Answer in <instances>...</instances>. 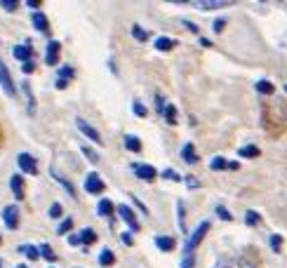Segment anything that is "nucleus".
Instances as JSON below:
<instances>
[{
	"label": "nucleus",
	"instance_id": "f3484780",
	"mask_svg": "<svg viewBox=\"0 0 287 268\" xmlns=\"http://www.w3.org/2000/svg\"><path fill=\"white\" fill-rule=\"evenodd\" d=\"M125 148L132 151V153H141V139L134 137V134H127L125 137Z\"/></svg>",
	"mask_w": 287,
	"mask_h": 268
},
{
	"label": "nucleus",
	"instance_id": "9b49d317",
	"mask_svg": "<svg viewBox=\"0 0 287 268\" xmlns=\"http://www.w3.org/2000/svg\"><path fill=\"white\" fill-rule=\"evenodd\" d=\"M10 188H12V193H15L17 200L26 198V191H24V176L22 174H12V179H10Z\"/></svg>",
	"mask_w": 287,
	"mask_h": 268
},
{
	"label": "nucleus",
	"instance_id": "a878e982",
	"mask_svg": "<svg viewBox=\"0 0 287 268\" xmlns=\"http://www.w3.org/2000/svg\"><path fill=\"white\" fill-rule=\"evenodd\" d=\"M238 153H240L242 158H256V155H259V148L247 144V146H242V148H238Z\"/></svg>",
	"mask_w": 287,
	"mask_h": 268
},
{
	"label": "nucleus",
	"instance_id": "c85d7f7f",
	"mask_svg": "<svg viewBox=\"0 0 287 268\" xmlns=\"http://www.w3.org/2000/svg\"><path fill=\"white\" fill-rule=\"evenodd\" d=\"M226 165H228V160H226V158H221V155H217V158H212L210 169H214V172H221V169H226Z\"/></svg>",
	"mask_w": 287,
	"mask_h": 268
},
{
	"label": "nucleus",
	"instance_id": "2f4dec72",
	"mask_svg": "<svg viewBox=\"0 0 287 268\" xmlns=\"http://www.w3.org/2000/svg\"><path fill=\"white\" fill-rule=\"evenodd\" d=\"M38 252H40V256H45L47 261H55V259H57V256H55V249H52L50 245H40Z\"/></svg>",
	"mask_w": 287,
	"mask_h": 268
},
{
	"label": "nucleus",
	"instance_id": "864d4df0",
	"mask_svg": "<svg viewBox=\"0 0 287 268\" xmlns=\"http://www.w3.org/2000/svg\"><path fill=\"white\" fill-rule=\"evenodd\" d=\"M0 268H3V259H0Z\"/></svg>",
	"mask_w": 287,
	"mask_h": 268
},
{
	"label": "nucleus",
	"instance_id": "39448f33",
	"mask_svg": "<svg viewBox=\"0 0 287 268\" xmlns=\"http://www.w3.org/2000/svg\"><path fill=\"white\" fill-rule=\"evenodd\" d=\"M188 5L195 10H224V8H231L233 3H228V0H193Z\"/></svg>",
	"mask_w": 287,
	"mask_h": 268
},
{
	"label": "nucleus",
	"instance_id": "cd10ccee",
	"mask_svg": "<svg viewBox=\"0 0 287 268\" xmlns=\"http://www.w3.org/2000/svg\"><path fill=\"white\" fill-rule=\"evenodd\" d=\"M217 268H252V266H249L247 261L240 259V261H233V263H228V261H219Z\"/></svg>",
	"mask_w": 287,
	"mask_h": 268
},
{
	"label": "nucleus",
	"instance_id": "6e6552de",
	"mask_svg": "<svg viewBox=\"0 0 287 268\" xmlns=\"http://www.w3.org/2000/svg\"><path fill=\"white\" fill-rule=\"evenodd\" d=\"M59 52H62V43L59 40H50L47 43V54H45L47 66H57L59 64Z\"/></svg>",
	"mask_w": 287,
	"mask_h": 268
},
{
	"label": "nucleus",
	"instance_id": "37998d69",
	"mask_svg": "<svg viewBox=\"0 0 287 268\" xmlns=\"http://www.w3.org/2000/svg\"><path fill=\"white\" fill-rule=\"evenodd\" d=\"M163 179H170V181H181V176L177 172H172V169H165L163 172Z\"/></svg>",
	"mask_w": 287,
	"mask_h": 268
},
{
	"label": "nucleus",
	"instance_id": "f257e3e1",
	"mask_svg": "<svg viewBox=\"0 0 287 268\" xmlns=\"http://www.w3.org/2000/svg\"><path fill=\"white\" fill-rule=\"evenodd\" d=\"M207 230H210V221H202L198 228L188 235V240L184 242V256H191V254H195V247L202 242V237L207 235Z\"/></svg>",
	"mask_w": 287,
	"mask_h": 268
},
{
	"label": "nucleus",
	"instance_id": "72a5a7b5",
	"mask_svg": "<svg viewBox=\"0 0 287 268\" xmlns=\"http://www.w3.org/2000/svg\"><path fill=\"white\" fill-rule=\"evenodd\" d=\"M177 214H179V230L186 233V221H184V207H181V202L177 205Z\"/></svg>",
	"mask_w": 287,
	"mask_h": 268
},
{
	"label": "nucleus",
	"instance_id": "09e8293b",
	"mask_svg": "<svg viewBox=\"0 0 287 268\" xmlns=\"http://www.w3.org/2000/svg\"><path fill=\"white\" fill-rule=\"evenodd\" d=\"M226 169H231V172H238V169H240V162H228V165H226Z\"/></svg>",
	"mask_w": 287,
	"mask_h": 268
},
{
	"label": "nucleus",
	"instance_id": "6ab92c4d",
	"mask_svg": "<svg viewBox=\"0 0 287 268\" xmlns=\"http://www.w3.org/2000/svg\"><path fill=\"white\" fill-rule=\"evenodd\" d=\"M254 87H256V92L264 94V97H271V94L275 92V85L268 83V80H259V83L254 85Z\"/></svg>",
	"mask_w": 287,
	"mask_h": 268
},
{
	"label": "nucleus",
	"instance_id": "1a4fd4ad",
	"mask_svg": "<svg viewBox=\"0 0 287 268\" xmlns=\"http://www.w3.org/2000/svg\"><path fill=\"white\" fill-rule=\"evenodd\" d=\"M76 125H78V130L83 132V134H85V137L90 139V141H94V144H101V134H99L97 130H94V127H92L90 123H87V120H83V118H78Z\"/></svg>",
	"mask_w": 287,
	"mask_h": 268
},
{
	"label": "nucleus",
	"instance_id": "7ed1b4c3",
	"mask_svg": "<svg viewBox=\"0 0 287 268\" xmlns=\"http://www.w3.org/2000/svg\"><path fill=\"white\" fill-rule=\"evenodd\" d=\"M130 167H132L134 174L139 176V179H144V181H153L155 176H158V172H155L153 165H146V162H132Z\"/></svg>",
	"mask_w": 287,
	"mask_h": 268
},
{
	"label": "nucleus",
	"instance_id": "79ce46f5",
	"mask_svg": "<svg viewBox=\"0 0 287 268\" xmlns=\"http://www.w3.org/2000/svg\"><path fill=\"white\" fill-rule=\"evenodd\" d=\"M83 153H85V158H90V160H92L94 165H97V162H99V155L94 153L92 148H87V146H85V148H83Z\"/></svg>",
	"mask_w": 287,
	"mask_h": 268
},
{
	"label": "nucleus",
	"instance_id": "a18cd8bd",
	"mask_svg": "<svg viewBox=\"0 0 287 268\" xmlns=\"http://www.w3.org/2000/svg\"><path fill=\"white\" fill-rule=\"evenodd\" d=\"M120 240H123V245H134V237H132V233H123V237H120Z\"/></svg>",
	"mask_w": 287,
	"mask_h": 268
},
{
	"label": "nucleus",
	"instance_id": "b1692460",
	"mask_svg": "<svg viewBox=\"0 0 287 268\" xmlns=\"http://www.w3.org/2000/svg\"><path fill=\"white\" fill-rule=\"evenodd\" d=\"M99 263L101 266H111V263H116V254L111 252V249H104L99 254Z\"/></svg>",
	"mask_w": 287,
	"mask_h": 268
},
{
	"label": "nucleus",
	"instance_id": "f704fd0d",
	"mask_svg": "<svg viewBox=\"0 0 287 268\" xmlns=\"http://www.w3.org/2000/svg\"><path fill=\"white\" fill-rule=\"evenodd\" d=\"M134 115H137V118H146V106H144V104H141V101H134Z\"/></svg>",
	"mask_w": 287,
	"mask_h": 268
},
{
	"label": "nucleus",
	"instance_id": "9d476101",
	"mask_svg": "<svg viewBox=\"0 0 287 268\" xmlns=\"http://www.w3.org/2000/svg\"><path fill=\"white\" fill-rule=\"evenodd\" d=\"M3 219H5V226H8L10 230H17V226H19V209H17L15 205H10L3 209Z\"/></svg>",
	"mask_w": 287,
	"mask_h": 268
},
{
	"label": "nucleus",
	"instance_id": "5701e85b",
	"mask_svg": "<svg viewBox=\"0 0 287 268\" xmlns=\"http://www.w3.org/2000/svg\"><path fill=\"white\" fill-rule=\"evenodd\" d=\"M22 90L26 92V99H29V115L36 113V99H33V94H31V87H29V83H24L22 85Z\"/></svg>",
	"mask_w": 287,
	"mask_h": 268
},
{
	"label": "nucleus",
	"instance_id": "bb28decb",
	"mask_svg": "<svg viewBox=\"0 0 287 268\" xmlns=\"http://www.w3.org/2000/svg\"><path fill=\"white\" fill-rule=\"evenodd\" d=\"M245 223H247V226H259V223H261V216H259V212H254V209H247V214H245Z\"/></svg>",
	"mask_w": 287,
	"mask_h": 268
},
{
	"label": "nucleus",
	"instance_id": "c9c22d12",
	"mask_svg": "<svg viewBox=\"0 0 287 268\" xmlns=\"http://www.w3.org/2000/svg\"><path fill=\"white\" fill-rule=\"evenodd\" d=\"M271 249L273 252H280V249H282V235H271Z\"/></svg>",
	"mask_w": 287,
	"mask_h": 268
},
{
	"label": "nucleus",
	"instance_id": "473e14b6",
	"mask_svg": "<svg viewBox=\"0 0 287 268\" xmlns=\"http://www.w3.org/2000/svg\"><path fill=\"white\" fill-rule=\"evenodd\" d=\"M22 252L26 254V256H29V259L31 261H36L40 256V252H38V247H22Z\"/></svg>",
	"mask_w": 287,
	"mask_h": 268
},
{
	"label": "nucleus",
	"instance_id": "3c124183",
	"mask_svg": "<svg viewBox=\"0 0 287 268\" xmlns=\"http://www.w3.org/2000/svg\"><path fill=\"white\" fill-rule=\"evenodd\" d=\"M69 242H71V245H73V247H78V245H80V240H78V235H71V237H69Z\"/></svg>",
	"mask_w": 287,
	"mask_h": 268
},
{
	"label": "nucleus",
	"instance_id": "603ef678",
	"mask_svg": "<svg viewBox=\"0 0 287 268\" xmlns=\"http://www.w3.org/2000/svg\"><path fill=\"white\" fill-rule=\"evenodd\" d=\"M198 43H200L202 47H212V43H210V40H207V38H200V40H198Z\"/></svg>",
	"mask_w": 287,
	"mask_h": 268
},
{
	"label": "nucleus",
	"instance_id": "aec40b11",
	"mask_svg": "<svg viewBox=\"0 0 287 268\" xmlns=\"http://www.w3.org/2000/svg\"><path fill=\"white\" fill-rule=\"evenodd\" d=\"M113 202L111 200H99V205H97V214L99 216H111L113 214Z\"/></svg>",
	"mask_w": 287,
	"mask_h": 268
},
{
	"label": "nucleus",
	"instance_id": "4be33fe9",
	"mask_svg": "<svg viewBox=\"0 0 287 268\" xmlns=\"http://www.w3.org/2000/svg\"><path fill=\"white\" fill-rule=\"evenodd\" d=\"M163 118L170 125H177V108L172 106V104H167V106H165V111H163Z\"/></svg>",
	"mask_w": 287,
	"mask_h": 268
},
{
	"label": "nucleus",
	"instance_id": "c756f323",
	"mask_svg": "<svg viewBox=\"0 0 287 268\" xmlns=\"http://www.w3.org/2000/svg\"><path fill=\"white\" fill-rule=\"evenodd\" d=\"M132 36L139 40V43H146V40H148V31H144L139 24H134V26H132Z\"/></svg>",
	"mask_w": 287,
	"mask_h": 268
},
{
	"label": "nucleus",
	"instance_id": "a211bd4d",
	"mask_svg": "<svg viewBox=\"0 0 287 268\" xmlns=\"http://www.w3.org/2000/svg\"><path fill=\"white\" fill-rule=\"evenodd\" d=\"M78 240H80V245H94L97 242V233H94L92 228H85V230H80V235H78Z\"/></svg>",
	"mask_w": 287,
	"mask_h": 268
},
{
	"label": "nucleus",
	"instance_id": "e433bc0d",
	"mask_svg": "<svg viewBox=\"0 0 287 268\" xmlns=\"http://www.w3.org/2000/svg\"><path fill=\"white\" fill-rule=\"evenodd\" d=\"M22 71L26 73V76H31L33 71H36V59H29V62H24V64H22Z\"/></svg>",
	"mask_w": 287,
	"mask_h": 268
},
{
	"label": "nucleus",
	"instance_id": "4468645a",
	"mask_svg": "<svg viewBox=\"0 0 287 268\" xmlns=\"http://www.w3.org/2000/svg\"><path fill=\"white\" fill-rule=\"evenodd\" d=\"M50 174L55 176L57 181H59V184H62V186H64V191L69 193L71 198H76V188H73V184H71V181H69V179H66V176H64V174H59V172H57V169H55V167L50 169Z\"/></svg>",
	"mask_w": 287,
	"mask_h": 268
},
{
	"label": "nucleus",
	"instance_id": "423d86ee",
	"mask_svg": "<svg viewBox=\"0 0 287 268\" xmlns=\"http://www.w3.org/2000/svg\"><path fill=\"white\" fill-rule=\"evenodd\" d=\"M118 214H120V219L130 226L132 233L139 230V221H137V216H134V212H132V207H130V205H118Z\"/></svg>",
	"mask_w": 287,
	"mask_h": 268
},
{
	"label": "nucleus",
	"instance_id": "7c9ffc66",
	"mask_svg": "<svg viewBox=\"0 0 287 268\" xmlns=\"http://www.w3.org/2000/svg\"><path fill=\"white\" fill-rule=\"evenodd\" d=\"M59 235H66V233H69V230H73V219H71V216H66V219H64L62 223H59Z\"/></svg>",
	"mask_w": 287,
	"mask_h": 268
},
{
	"label": "nucleus",
	"instance_id": "49530a36",
	"mask_svg": "<svg viewBox=\"0 0 287 268\" xmlns=\"http://www.w3.org/2000/svg\"><path fill=\"white\" fill-rule=\"evenodd\" d=\"M155 104H158V113L163 115V111H165V104H163V97H160V94L155 97Z\"/></svg>",
	"mask_w": 287,
	"mask_h": 268
},
{
	"label": "nucleus",
	"instance_id": "393cba45",
	"mask_svg": "<svg viewBox=\"0 0 287 268\" xmlns=\"http://www.w3.org/2000/svg\"><path fill=\"white\" fill-rule=\"evenodd\" d=\"M57 76H59L57 80H64V83H69V80H73V76H76V71L71 69V66H62Z\"/></svg>",
	"mask_w": 287,
	"mask_h": 268
},
{
	"label": "nucleus",
	"instance_id": "8fccbe9b",
	"mask_svg": "<svg viewBox=\"0 0 287 268\" xmlns=\"http://www.w3.org/2000/svg\"><path fill=\"white\" fill-rule=\"evenodd\" d=\"M26 5H29V8H31V10H38V8H40V3H38V0H29Z\"/></svg>",
	"mask_w": 287,
	"mask_h": 268
},
{
	"label": "nucleus",
	"instance_id": "58836bf2",
	"mask_svg": "<svg viewBox=\"0 0 287 268\" xmlns=\"http://www.w3.org/2000/svg\"><path fill=\"white\" fill-rule=\"evenodd\" d=\"M181 181H184V184H186L188 188H191V191H195V188H198V186H200V181H198V179H195V176H184V179H181Z\"/></svg>",
	"mask_w": 287,
	"mask_h": 268
},
{
	"label": "nucleus",
	"instance_id": "412c9836",
	"mask_svg": "<svg viewBox=\"0 0 287 268\" xmlns=\"http://www.w3.org/2000/svg\"><path fill=\"white\" fill-rule=\"evenodd\" d=\"M174 45H177V43L172 38H158L155 40V50H160V52H170Z\"/></svg>",
	"mask_w": 287,
	"mask_h": 268
},
{
	"label": "nucleus",
	"instance_id": "a19ab883",
	"mask_svg": "<svg viewBox=\"0 0 287 268\" xmlns=\"http://www.w3.org/2000/svg\"><path fill=\"white\" fill-rule=\"evenodd\" d=\"M226 29V19H214V24H212V31L214 33H221Z\"/></svg>",
	"mask_w": 287,
	"mask_h": 268
},
{
	"label": "nucleus",
	"instance_id": "de8ad7c7",
	"mask_svg": "<svg viewBox=\"0 0 287 268\" xmlns=\"http://www.w3.org/2000/svg\"><path fill=\"white\" fill-rule=\"evenodd\" d=\"M181 24H184V26H186L191 33H198V26H195V24H191V22H181Z\"/></svg>",
	"mask_w": 287,
	"mask_h": 268
},
{
	"label": "nucleus",
	"instance_id": "4c0bfd02",
	"mask_svg": "<svg viewBox=\"0 0 287 268\" xmlns=\"http://www.w3.org/2000/svg\"><path fill=\"white\" fill-rule=\"evenodd\" d=\"M0 5H3V10H5V12H17V8H19V3H12V0H3V3H0Z\"/></svg>",
	"mask_w": 287,
	"mask_h": 268
},
{
	"label": "nucleus",
	"instance_id": "ddd939ff",
	"mask_svg": "<svg viewBox=\"0 0 287 268\" xmlns=\"http://www.w3.org/2000/svg\"><path fill=\"white\" fill-rule=\"evenodd\" d=\"M155 247H158L160 252H172V249L177 247V242H174V237H170V235H158L155 237Z\"/></svg>",
	"mask_w": 287,
	"mask_h": 268
},
{
	"label": "nucleus",
	"instance_id": "f03ea898",
	"mask_svg": "<svg viewBox=\"0 0 287 268\" xmlns=\"http://www.w3.org/2000/svg\"><path fill=\"white\" fill-rule=\"evenodd\" d=\"M0 85H3V90H5V94H8V97H15V94H17L15 80H12V76H10V69L5 66V62H3V59H0Z\"/></svg>",
	"mask_w": 287,
	"mask_h": 268
},
{
	"label": "nucleus",
	"instance_id": "5fc2aeb1",
	"mask_svg": "<svg viewBox=\"0 0 287 268\" xmlns=\"http://www.w3.org/2000/svg\"><path fill=\"white\" fill-rule=\"evenodd\" d=\"M0 242H3V237H0Z\"/></svg>",
	"mask_w": 287,
	"mask_h": 268
},
{
	"label": "nucleus",
	"instance_id": "c03bdc74",
	"mask_svg": "<svg viewBox=\"0 0 287 268\" xmlns=\"http://www.w3.org/2000/svg\"><path fill=\"white\" fill-rule=\"evenodd\" d=\"M50 216H52V219H59V216H62V205H52V207H50Z\"/></svg>",
	"mask_w": 287,
	"mask_h": 268
},
{
	"label": "nucleus",
	"instance_id": "dca6fc26",
	"mask_svg": "<svg viewBox=\"0 0 287 268\" xmlns=\"http://www.w3.org/2000/svg\"><path fill=\"white\" fill-rule=\"evenodd\" d=\"M181 158H184L188 165H195V162L200 160L198 153H195V146L193 144H184V148H181Z\"/></svg>",
	"mask_w": 287,
	"mask_h": 268
},
{
	"label": "nucleus",
	"instance_id": "0eeeda50",
	"mask_svg": "<svg viewBox=\"0 0 287 268\" xmlns=\"http://www.w3.org/2000/svg\"><path fill=\"white\" fill-rule=\"evenodd\" d=\"M17 165L22 167L24 174H38V162H36V158L29 153H22L19 158H17Z\"/></svg>",
	"mask_w": 287,
	"mask_h": 268
},
{
	"label": "nucleus",
	"instance_id": "ea45409f",
	"mask_svg": "<svg viewBox=\"0 0 287 268\" xmlns=\"http://www.w3.org/2000/svg\"><path fill=\"white\" fill-rule=\"evenodd\" d=\"M217 214L221 216L224 221H231V219H233V214H231V212H228V209H226L224 205H219V207H217Z\"/></svg>",
	"mask_w": 287,
	"mask_h": 268
},
{
	"label": "nucleus",
	"instance_id": "20e7f679",
	"mask_svg": "<svg viewBox=\"0 0 287 268\" xmlns=\"http://www.w3.org/2000/svg\"><path fill=\"white\" fill-rule=\"evenodd\" d=\"M104 188H106V184H104V179H101L97 172H90V174L85 176V191H87V193H92V195H99Z\"/></svg>",
	"mask_w": 287,
	"mask_h": 268
},
{
	"label": "nucleus",
	"instance_id": "f8f14e48",
	"mask_svg": "<svg viewBox=\"0 0 287 268\" xmlns=\"http://www.w3.org/2000/svg\"><path fill=\"white\" fill-rule=\"evenodd\" d=\"M12 54H15V59H19V62H29V59H33V50L29 45H15L12 47Z\"/></svg>",
	"mask_w": 287,
	"mask_h": 268
},
{
	"label": "nucleus",
	"instance_id": "2eb2a0df",
	"mask_svg": "<svg viewBox=\"0 0 287 268\" xmlns=\"http://www.w3.org/2000/svg\"><path fill=\"white\" fill-rule=\"evenodd\" d=\"M31 22H33V29H36V31H40V33H45L47 29H50V22H47V17L43 15V12H33Z\"/></svg>",
	"mask_w": 287,
	"mask_h": 268
}]
</instances>
